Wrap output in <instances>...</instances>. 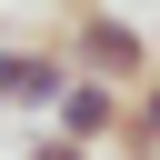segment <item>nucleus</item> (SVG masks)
<instances>
[{
	"label": "nucleus",
	"instance_id": "f257e3e1",
	"mask_svg": "<svg viewBox=\"0 0 160 160\" xmlns=\"http://www.w3.org/2000/svg\"><path fill=\"white\" fill-rule=\"evenodd\" d=\"M70 70H100V80H120V90H140L150 70H160V50H150V30L130 20V10H110V0H90V10H70Z\"/></svg>",
	"mask_w": 160,
	"mask_h": 160
},
{
	"label": "nucleus",
	"instance_id": "f03ea898",
	"mask_svg": "<svg viewBox=\"0 0 160 160\" xmlns=\"http://www.w3.org/2000/svg\"><path fill=\"white\" fill-rule=\"evenodd\" d=\"M50 130H70V140H90V150H100V140H120V130H130V90H120V80H100V70H70V90L50 100Z\"/></svg>",
	"mask_w": 160,
	"mask_h": 160
},
{
	"label": "nucleus",
	"instance_id": "7ed1b4c3",
	"mask_svg": "<svg viewBox=\"0 0 160 160\" xmlns=\"http://www.w3.org/2000/svg\"><path fill=\"white\" fill-rule=\"evenodd\" d=\"M60 90H70L60 40H0V110H50Z\"/></svg>",
	"mask_w": 160,
	"mask_h": 160
},
{
	"label": "nucleus",
	"instance_id": "20e7f679",
	"mask_svg": "<svg viewBox=\"0 0 160 160\" xmlns=\"http://www.w3.org/2000/svg\"><path fill=\"white\" fill-rule=\"evenodd\" d=\"M120 150H130V160H160V70L130 90V130H120Z\"/></svg>",
	"mask_w": 160,
	"mask_h": 160
},
{
	"label": "nucleus",
	"instance_id": "39448f33",
	"mask_svg": "<svg viewBox=\"0 0 160 160\" xmlns=\"http://www.w3.org/2000/svg\"><path fill=\"white\" fill-rule=\"evenodd\" d=\"M20 160H90V140H70V130H40V140H30Z\"/></svg>",
	"mask_w": 160,
	"mask_h": 160
},
{
	"label": "nucleus",
	"instance_id": "423d86ee",
	"mask_svg": "<svg viewBox=\"0 0 160 160\" xmlns=\"http://www.w3.org/2000/svg\"><path fill=\"white\" fill-rule=\"evenodd\" d=\"M60 10H90V0H60Z\"/></svg>",
	"mask_w": 160,
	"mask_h": 160
},
{
	"label": "nucleus",
	"instance_id": "0eeeda50",
	"mask_svg": "<svg viewBox=\"0 0 160 160\" xmlns=\"http://www.w3.org/2000/svg\"><path fill=\"white\" fill-rule=\"evenodd\" d=\"M0 40H10V20H0Z\"/></svg>",
	"mask_w": 160,
	"mask_h": 160
}]
</instances>
